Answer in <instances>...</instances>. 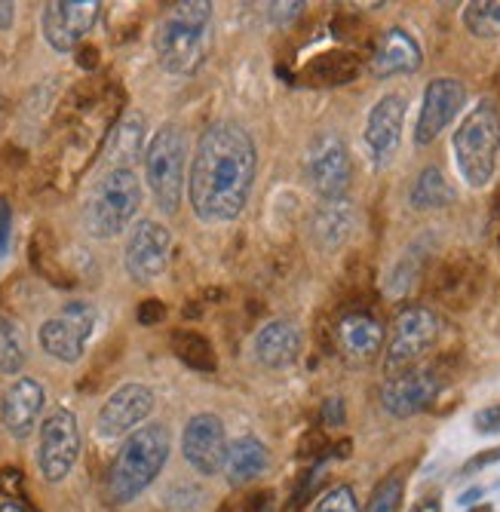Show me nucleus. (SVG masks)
I'll list each match as a JSON object with an SVG mask.
<instances>
[{"mask_svg": "<svg viewBox=\"0 0 500 512\" xmlns=\"http://www.w3.org/2000/svg\"><path fill=\"white\" fill-rule=\"evenodd\" d=\"M255 166V142L240 123L218 120L206 126L188 175V197L194 215L203 224H227L240 218L252 197Z\"/></svg>", "mask_w": 500, "mask_h": 512, "instance_id": "obj_1", "label": "nucleus"}, {"mask_svg": "<svg viewBox=\"0 0 500 512\" xmlns=\"http://www.w3.org/2000/svg\"><path fill=\"white\" fill-rule=\"evenodd\" d=\"M212 46V4L185 0L172 4L154 34V53L163 71L175 77H191L203 68Z\"/></svg>", "mask_w": 500, "mask_h": 512, "instance_id": "obj_2", "label": "nucleus"}, {"mask_svg": "<svg viewBox=\"0 0 500 512\" xmlns=\"http://www.w3.org/2000/svg\"><path fill=\"white\" fill-rule=\"evenodd\" d=\"M166 460H169V433L163 424H148L129 433L111 463V473L105 482L108 500L114 506L132 503L154 485V479L166 467Z\"/></svg>", "mask_w": 500, "mask_h": 512, "instance_id": "obj_3", "label": "nucleus"}, {"mask_svg": "<svg viewBox=\"0 0 500 512\" xmlns=\"http://www.w3.org/2000/svg\"><path fill=\"white\" fill-rule=\"evenodd\" d=\"M454 166L470 188L482 191L500 166V108L491 96L479 99L451 138Z\"/></svg>", "mask_w": 500, "mask_h": 512, "instance_id": "obj_4", "label": "nucleus"}, {"mask_svg": "<svg viewBox=\"0 0 500 512\" xmlns=\"http://www.w3.org/2000/svg\"><path fill=\"white\" fill-rule=\"evenodd\" d=\"M142 206V181L132 169H108L83 203V227L89 237L111 240L132 224Z\"/></svg>", "mask_w": 500, "mask_h": 512, "instance_id": "obj_5", "label": "nucleus"}, {"mask_svg": "<svg viewBox=\"0 0 500 512\" xmlns=\"http://www.w3.org/2000/svg\"><path fill=\"white\" fill-rule=\"evenodd\" d=\"M185 169H188V142L175 123H166L154 132L145 151V178L157 206L172 215L185 197Z\"/></svg>", "mask_w": 500, "mask_h": 512, "instance_id": "obj_6", "label": "nucleus"}, {"mask_svg": "<svg viewBox=\"0 0 500 512\" xmlns=\"http://www.w3.org/2000/svg\"><path fill=\"white\" fill-rule=\"evenodd\" d=\"M436 338H439V319L430 307L415 304V307L399 310L393 319L390 338H387V353H384L387 378L421 365V359L430 353Z\"/></svg>", "mask_w": 500, "mask_h": 512, "instance_id": "obj_7", "label": "nucleus"}, {"mask_svg": "<svg viewBox=\"0 0 500 512\" xmlns=\"http://www.w3.org/2000/svg\"><path fill=\"white\" fill-rule=\"evenodd\" d=\"M80 457V427L68 408H53L40 424L37 439V470L50 485H59L71 476Z\"/></svg>", "mask_w": 500, "mask_h": 512, "instance_id": "obj_8", "label": "nucleus"}, {"mask_svg": "<svg viewBox=\"0 0 500 512\" xmlns=\"http://www.w3.org/2000/svg\"><path fill=\"white\" fill-rule=\"evenodd\" d=\"M304 175L320 200H341L350 188V151L338 132H320L310 138L304 154Z\"/></svg>", "mask_w": 500, "mask_h": 512, "instance_id": "obj_9", "label": "nucleus"}, {"mask_svg": "<svg viewBox=\"0 0 500 512\" xmlns=\"http://www.w3.org/2000/svg\"><path fill=\"white\" fill-rule=\"evenodd\" d=\"M96 319H99L96 307L89 301H68L56 316H50L40 325V332H37L40 350L68 365L80 362L86 341L93 338Z\"/></svg>", "mask_w": 500, "mask_h": 512, "instance_id": "obj_10", "label": "nucleus"}, {"mask_svg": "<svg viewBox=\"0 0 500 512\" xmlns=\"http://www.w3.org/2000/svg\"><path fill=\"white\" fill-rule=\"evenodd\" d=\"M169 249H172L169 227H163L154 218H142L132 227V234L126 240L123 267L135 283H151V279H157L166 270Z\"/></svg>", "mask_w": 500, "mask_h": 512, "instance_id": "obj_11", "label": "nucleus"}, {"mask_svg": "<svg viewBox=\"0 0 500 512\" xmlns=\"http://www.w3.org/2000/svg\"><path fill=\"white\" fill-rule=\"evenodd\" d=\"M439 390H442L439 371L433 365H415V368L399 371V375L384 381L381 405L393 417H415L424 408H430V402L439 396Z\"/></svg>", "mask_w": 500, "mask_h": 512, "instance_id": "obj_12", "label": "nucleus"}, {"mask_svg": "<svg viewBox=\"0 0 500 512\" xmlns=\"http://www.w3.org/2000/svg\"><path fill=\"white\" fill-rule=\"evenodd\" d=\"M99 10V0H53L43 7V37L56 53H71L93 31Z\"/></svg>", "mask_w": 500, "mask_h": 512, "instance_id": "obj_13", "label": "nucleus"}, {"mask_svg": "<svg viewBox=\"0 0 500 512\" xmlns=\"http://www.w3.org/2000/svg\"><path fill=\"white\" fill-rule=\"evenodd\" d=\"M464 105H467V89L461 80H454V77L430 80L424 89L418 123H415V145H421V148L433 145L442 135V129L461 114Z\"/></svg>", "mask_w": 500, "mask_h": 512, "instance_id": "obj_14", "label": "nucleus"}, {"mask_svg": "<svg viewBox=\"0 0 500 512\" xmlns=\"http://www.w3.org/2000/svg\"><path fill=\"white\" fill-rule=\"evenodd\" d=\"M227 448L231 445H227L221 417H215L209 411L194 414L185 433H181V454H185V460L200 476H215L224 470Z\"/></svg>", "mask_w": 500, "mask_h": 512, "instance_id": "obj_15", "label": "nucleus"}, {"mask_svg": "<svg viewBox=\"0 0 500 512\" xmlns=\"http://www.w3.org/2000/svg\"><path fill=\"white\" fill-rule=\"evenodd\" d=\"M154 411V390L145 384H123L108 396V402L99 408V436L117 439L129 436L139 430V424L148 421V414Z\"/></svg>", "mask_w": 500, "mask_h": 512, "instance_id": "obj_16", "label": "nucleus"}, {"mask_svg": "<svg viewBox=\"0 0 500 512\" xmlns=\"http://www.w3.org/2000/svg\"><path fill=\"white\" fill-rule=\"evenodd\" d=\"M402 123H405V96L387 92L375 102L366 120V148L375 166H387L402 142Z\"/></svg>", "mask_w": 500, "mask_h": 512, "instance_id": "obj_17", "label": "nucleus"}, {"mask_svg": "<svg viewBox=\"0 0 500 512\" xmlns=\"http://www.w3.org/2000/svg\"><path fill=\"white\" fill-rule=\"evenodd\" d=\"M47 393L34 378H16L0 396V424L13 439H28L40 421Z\"/></svg>", "mask_w": 500, "mask_h": 512, "instance_id": "obj_18", "label": "nucleus"}, {"mask_svg": "<svg viewBox=\"0 0 500 512\" xmlns=\"http://www.w3.org/2000/svg\"><path fill=\"white\" fill-rule=\"evenodd\" d=\"M424 62L421 43L408 34L405 28H390L381 34L375 56H372V74L375 77H399V74H415Z\"/></svg>", "mask_w": 500, "mask_h": 512, "instance_id": "obj_19", "label": "nucleus"}, {"mask_svg": "<svg viewBox=\"0 0 500 512\" xmlns=\"http://www.w3.org/2000/svg\"><path fill=\"white\" fill-rule=\"evenodd\" d=\"M252 353L264 368H289L298 353H301V332L298 325L289 319H274L267 322L264 329H258L252 341Z\"/></svg>", "mask_w": 500, "mask_h": 512, "instance_id": "obj_20", "label": "nucleus"}, {"mask_svg": "<svg viewBox=\"0 0 500 512\" xmlns=\"http://www.w3.org/2000/svg\"><path fill=\"white\" fill-rule=\"evenodd\" d=\"M335 335H338L341 353L350 356V359H359V362L378 356L381 347H384V329H381V322L372 313H362V310L341 316Z\"/></svg>", "mask_w": 500, "mask_h": 512, "instance_id": "obj_21", "label": "nucleus"}, {"mask_svg": "<svg viewBox=\"0 0 500 512\" xmlns=\"http://www.w3.org/2000/svg\"><path fill=\"white\" fill-rule=\"evenodd\" d=\"M353 224H356V212L344 197L320 200V206L310 215V237L323 252H332L347 243V237L353 234Z\"/></svg>", "mask_w": 500, "mask_h": 512, "instance_id": "obj_22", "label": "nucleus"}, {"mask_svg": "<svg viewBox=\"0 0 500 512\" xmlns=\"http://www.w3.org/2000/svg\"><path fill=\"white\" fill-rule=\"evenodd\" d=\"M267 463H270V457H267L264 442L255 436H243L227 448V460H224L227 482H231L234 488H243L267 470Z\"/></svg>", "mask_w": 500, "mask_h": 512, "instance_id": "obj_23", "label": "nucleus"}, {"mask_svg": "<svg viewBox=\"0 0 500 512\" xmlns=\"http://www.w3.org/2000/svg\"><path fill=\"white\" fill-rule=\"evenodd\" d=\"M301 77L307 86H347L359 77V59L347 50L320 53L304 65Z\"/></svg>", "mask_w": 500, "mask_h": 512, "instance_id": "obj_24", "label": "nucleus"}, {"mask_svg": "<svg viewBox=\"0 0 500 512\" xmlns=\"http://www.w3.org/2000/svg\"><path fill=\"white\" fill-rule=\"evenodd\" d=\"M145 145V117L142 114H126L114 132L108 135V163L111 169H132V163L142 157Z\"/></svg>", "mask_w": 500, "mask_h": 512, "instance_id": "obj_25", "label": "nucleus"}, {"mask_svg": "<svg viewBox=\"0 0 500 512\" xmlns=\"http://www.w3.org/2000/svg\"><path fill=\"white\" fill-rule=\"evenodd\" d=\"M408 203H412L415 212L445 209L448 203H454V188L448 184V178L442 175L439 166H427V169L415 178L412 194H408Z\"/></svg>", "mask_w": 500, "mask_h": 512, "instance_id": "obj_26", "label": "nucleus"}, {"mask_svg": "<svg viewBox=\"0 0 500 512\" xmlns=\"http://www.w3.org/2000/svg\"><path fill=\"white\" fill-rule=\"evenodd\" d=\"M169 347H172V353L178 356V362H185V365L194 368V371H215V365H218L212 344H209L200 332L178 329V332H172Z\"/></svg>", "mask_w": 500, "mask_h": 512, "instance_id": "obj_27", "label": "nucleus"}, {"mask_svg": "<svg viewBox=\"0 0 500 512\" xmlns=\"http://www.w3.org/2000/svg\"><path fill=\"white\" fill-rule=\"evenodd\" d=\"M464 25L473 37H500V0H473L464 7Z\"/></svg>", "mask_w": 500, "mask_h": 512, "instance_id": "obj_28", "label": "nucleus"}, {"mask_svg": "<svg viewBox=\"0 0 500 512\" xmlns=\"http://www.w3.org/2000/svg\"><path fill=\"white\" fill-rule=\"evenodd\" d=\"M25 365V341L16 325L0 316V375H16Z\"/></svg>", "mask_w": 500, "mask_h": 512, "instance_id": "obj_29", "label": "nucleus"}, {"mask_svg": "<svg viewBox=\"0 0 500 512\" xmlns=\"http://www.w3.org/2000/svg\"><path fill=\"white\" fill-rule=\"evenodd\" d=\"M399 500H402V479L390 476L375 488L366 512H399Z\"/></svg>", "mask_w": 500, "mask_h": 512, "instance_id": "obj_30", "label": "nucleus"}, {"mask_svg": "<svg viewBox=\"0 0 500 512\" xmlns=\"http://www.w3.org/2000/svg\"><path fill=\"white\" fill-rule=\"evenodd\" d=\"M316 512H359L353 488H350V485H338V488H332V491L320 500V506H316Z\"/></svg>", "mask_w": 500, "mask_h": 512, "instance_id": "obj_31", "label": "nucleus"}, {"mask_svg": "<svg viewBox=\"0 0 500 512\" xmlns=\"http://www.w3.org/2000/svg\"><path fill=\"white\" fill-rule=\"evenodd\" d=\"M415 276H418L415 258H412V255H405V258L396 264V270L390 273V292H393V295H402L408 286L415 283Z\"/></svg>", "mask_w": 500, "mask_h": 512, "instance_id": "obj_32", "label": "nucleus"}, {"mask_svg": "<svg viewBox=\"0 0 500 512\" xmlns=\"http://www.w3.org/2000/svg\"><path fill=\"white\" fill-rule=\"evenodd\" d=\"M301 10H304L301 0H292V4H270L267 16H270V22H274V25L286 28V25H292L301 16Z\"/></svg>", "mask_w": 500, "mask_h": 512, "instance_id": "obj_33", "label": "nucleus"}, {"mask_svg": "<svg viewBox=\"0 0 500 512\" xmlns=\"http://www.w3.org/2000/svg\"><path fill=\"white\" fill-rule=\"evenodd\" d=\"M10 243H13V206L10 200L0 197V258L10 252Z\"/></svg>", "mask_w": 500, "mask_h": 512, "instance_id": "obj_34", "label": "nucleus"}, {"mask_svg": "<svg viewBox=\"0 0 500 512\" xmlns=\"http://www.w3.org/2000/svg\"><path fill=\"white\" fill-rule=\"evenodd\" d=\"M163 316H166V304L157 301V298L142 301L139 310H135V319H139L142 325H157V322H163Z\"/></svg>", "mask_w": 500, "mask_h": 512, "instance_id": "obj_35", "label": "nucleus"}, {"mask_svg": "<svg viewBox=\"0 0 500 512\" xmlns=\"http://www.w3.org/2000/svg\"><path fill=\"white\" fill-rule=\"evenodd\" d=\"M473 424L479 433H500V402L497 405H488L482 411H476Z\"/></svg>", "mask_w": 500, "mask_h": 512, "instance_id": "obj_36", "label": "nucleus"}, {"mask_svg": "<svg viewBox=\"0 0 500 512\" xmlns=\"http://www.w3.org/2000/svg\"><path fill=\"white\" fill-rule=\"evenodd\" d=\"M323 424L326 427H341L344 424V402L338 396L326 399V405H323Z\"/></svg>", "mask_w": 500, "mask_h": 512, "instance_id": "obj_37", "label": "nucleus"}, {"mask_svg": "<svg viewBox=\"0 0 500 512\" xmlns=\"http://www.w3.org/2000/svg\"><path fill=\"white\" fill-rule=\"evenodd\" d=\"M497 460H500V448H491V451H485V454H476L473 460L464 463V476H470V473H476V470H485V467H491V463H497Z\"/></svg>", "mask_w": 500, "mask_h": 512, "instance_id": "obj_38", "label": "nucleus"}, {"mask_svg": "<svg viewBox=\"0 0 500 512\" xmlns=\"http://www.w3.org/2000/svg\"><path fill=\"white\" fill-rule=\"evenodd\" d=\"M22 485V473L19 470H7V473H0V491H7L10 500H16V491Z\"/></svg>", "mask_w": 500, "mask_h": 512, "instance_id": "obj_39", "label": "nucleus"}, {"mask_svg": "<svg viewBox=\"0 0 500 512\" xmlns=\"http://www.w3.org/2000/svg\"><path fill=\"white\" fill-rule=\"evenodd\" d=\"M267 503H270V494L261 491V494H252V497L240 506V512H267Z\"/></svg>", "mask_w": 500, "mask_h": 512, "instance_id": "obj_40", "label": "nucleus"}, {"mask_svg": "<svg viewBox=\"0 0 500 512\" xmlns=\"http://www.w3.org/2000/svg\"><path fill=\"white\" fill-rule=\"evenodd\" d=\"M13 19H16V4H10V0H0V31H10Z\"/></svg>", "mask_w": 500, "mask_h": 512, "instance_id": "obj_41", "label": "nucleus"}, {"mask_svg": "<svg viewBox=\"0 0 500 512\" xmlns=\"http://www.w3.org/2000/svg\"><path fill=\"white\" fill-rule=\"evenodd\" d=\"M412 512H442V509H439V500L436 497H424V500H418L412 506Z\"/></svg>", "mask_w": 500, "mask_h": 512, "instance_id": "obj_42", "label": "nucleus"}, {"mask_svg": "<svg viewBox=\"0 0 500 512\" xmlns=\"http://www.w3.org/2000/svg\"><path fill=\"white\" fill-rule=\"evenodd\" d=\"M77 56H80V59H77L80 68H93V65H96V50H93V46H86V50H80Z\"/></svg>", "mask_w": 500, "mask_h": 512, "instance_id": "obj_43", "label": "nucleus"}, {"mask_svg": "<svg viewBox=\"0 0 500 512\" xmlns=\"http://www.w3.org/2000/svg\"><path fill=\"white\" fill-rule=\"evenodd\" d=\"M479 497H482V488H470L467 494H461V503H464V506H473Z\"/></svg>", "mask_w": 500, "mask_h": 512, "instance_id": "obj_44", "label": "nucleus"}, {"mask_svg": "<svg viewBox=\"0 0 500 512\" xmlns=\"http://www.w3.org/2000/svg\"><path fill=\"white\" fill-rule=\"evenodd\" d=\"M0 512H28L19 500H4L0 503Z\"/></svg>", "mask_w": 500, "mask_h": 512, "instance_id": "obj_45", "label": "nucleus"}, {"mask_svg": "<svg viewBox=\"0 0 500 512\" xmlns=\"http://www.w3.org/2000/svg\"><path fill=\"white\" fill-rule=\"evenodd\" d=\"M467 512H494V509L491 506H470Z\"/></svg>", "mask_w": 500, "mask_h": 512, "instance_id": "obj_46", "label": "nucleus"}, {"mask_svg": "<svg viewBox=\"0 0 500 512\" xmlns=\"http://www.w3.org/2000/svg\"><path fill=\"white\" fill-rule=\"evenodd\" d=\"M4 114H7V102H4V96H0V123H4Z\"/></svg>", "mask_w": 500, "mask_h": 512, "instance_id": "obj_47", "label": "nucleus"}]
</instances>
